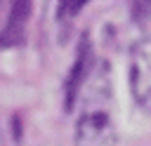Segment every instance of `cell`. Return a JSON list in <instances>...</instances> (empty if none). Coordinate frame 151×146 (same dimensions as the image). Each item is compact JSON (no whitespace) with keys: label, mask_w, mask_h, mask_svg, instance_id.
<instances>
[{"label":"cell","mask_w":151,"mask_h":146,"mask_svg":"<svg viewBox=\"0 0 151 146\" xmlns=\"http://www.w3.org/2000/svg\"><path fill=\"white\" fill-rule=\"evenodd\" d=\"M149 7H151L149 0H132V12H134L137 21H144L149 16Z\"/></svg>","instance_id":"5"},{"label":"cell","mask_w":151,"mask_h":146,"mask_svg":"<svg viewBox=\"0 0 151 146\" xmlns=\"http://www.w3.org/2000/svg\"><path fill=\"white\" fill-rule=\"evenodd\" d=\"M106 94H109L106 89L97 94V85H94V94L90 97L92 101L85 106V111L76 122V146H113L116 144L113 118L109 108L99 104L106 99Z\"/></svg>","instance_id":"1"},{"label":"cell","mask_w":151,"mask_h":146,"mask_svg":"<svg viewBox=\"0 0 151 146\" xmlns=\"http://www.w3.org/2000/svg\"><path fill=\"white\" fill-rule=\"evenodd\" d=\"M28 12H31V0H12V12H9V21L5 28V42H19L24 35V26L28 21Z\"/></svg>","instance_id":"3"},{"label":"cell","mask_w":151,"mask_h":146,"mask_svg":"<svg viewBox=\"0 0 151 146\" xmlns=\"http://www.w3.org/2000/svg\"><path fill=\"white\" fill-rule=\"evenodd\" d=\"M130 87L137 104L146 108L151 97V47L146 38L130 49Z\"/></svg>","instance_id":"2"},{"label":"cell","mask_w":151,"mask_h":146,"mask_svg":"<svg viewBox=\"0 0 151 146\" xmlns=\"http://www.w3.org/2000/svg\"><path fill=\"white\" fill-rule=\"evenodd\" d=\"M83 5H85V0H59V12H57V14H59V19L66 21V19H71Z\"/></svg>","instance_id":"4"}]
</instances>
